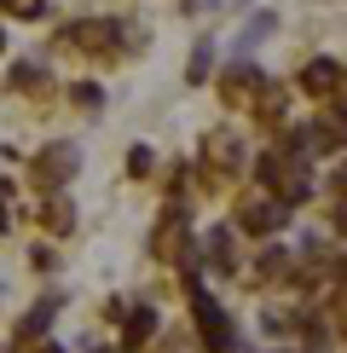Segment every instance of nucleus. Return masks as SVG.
I'll return each instance as SVG.
<instances>
[{"mask_svg":"<svg viewBox=\"0 0 347 353\" xmlns=\"http://www.w3.org/2000/svg\"><path fill=\"white\" fill-rule=\"evenodd\" d=\"M70 99H76L81 110H98V105H105V93H98L93 81H81V87H70Z\"/></svg>","mask_w":347,"mask_h":353,"instance_id":"6ab92c4d","label":"nucleus"},{"mask_svg":"<svg viewBox=\"0 0 347 353\" xmlns=\"http://www.w3.org/2000/svg\"><path fill=\"white\" fill-rule=\"evenodd\" d=\"M0 232H6V191H0Z\"/></svg>","mask_w":347,"mask_h":353,"instance_id":"393cba45","label":"nucleus"},{"mask_svg":"<svg viewBox=\"0 0 347 353\" xmlns=\"http://www.w3.org/2000/svg\"><path fill=\"white\" fill-rule=\"evenodd\" d=\"M0 6H6V12H23V18H35V12H41V0H0Z\"/></svg>","mask_w":347,"mask_h":353,"instance_id":"4be33fe9","label":"nucleus"},{"mask_svg":"<svg viewBox=\"0 0 347 353\" xmlns=\"http://www.w3.org/2000/svg\"><path fill=\"white\" fill-rule=\"evenodd\" d=\"M41 226H47L52 238H58V232H70V226H76V209H70L64 197H47V209H41Z\"/></svg>","mask_w":347,"mask_h":353,"instance_id":"dca6fc26","label":"nucleus"},{"mask_svg":"<svg viewBox=\"0 0 347 353\" xmlns=\"http://www.w3.org/2000/svg\"><path fill=\"white\" fill-rule=\"evenodd\" d=\"M12 87H41V70L35 64H18V70H12Z\"/></svg>","mask_w":347,"mask_h":353,"instance_id":"412c9836","label":"nucleus"},{"mask_svg":"<svg viewBox=\"0 0 347 353\" xmlns=\"http://www.w3.org/2000/svg\"><path fill=\"white\" fill-rule=\"evenodd\" d=\"M209 267H214V272H231V267H238V243H231V226H214V232H209Z\"/></svg>","mask_w":347,"mask_h":353,"instance_id":"ddd939ff","label":"nucleus"},{"mask_svg":"<svg viewBox=\"0 0 347 353\" xmlns=\"http://www.w3.org/2000/svg\"><path fill=\"white\" fill-rule=\"evenodd\" d=\"M249 110H255L266 128H278V122H284V87H278V81H260L255 99H249Z\"/></svg>","mask_w":347,"mask_h":353,"instance_id":"9b49d317","label":"nucleus"},{"mask_svg":"<svg viewBox=\"0 0 347 353\" xmlns=\"http://www.w3.org/2000/svg\"><path fill=\"white\" fill-rule=\"evenodd\" d=\"M272 29H278V12H255V18L243 23V35H238V52H255L260 41L272 35Z\"/></svg>","mask_w":347,"mask_h":353,"instance_id":"2eb2a0df","label":"nucleus"},{"mask_svg":"<svg viewBox=\"0 0 347 353\" xmlns=\"http://www.w3.org/2000/svg\"><path fill=\"white\" fill-rule=\"evenodd\" d=\"M0 47H6V29H0Z\"/></svg>","mask_w":347,"mask_h":353,"instance_id":"bb28decb","label":"nucleus"},{"mask_svg":"<svg viewBox=\"0 0 347 353\" xmlns=\"http://www.w3.org/2000/svg\"><path fill=\"white\" fill-rule=\"evenodd\" d=\"M127 174H134V180L151 174V145H134V151H127Z\"/></svg>","mask_w":347,"mask_h":353,"instance_id":"aec40b11","label":"nucleus"},{"mask_svg":"<svg viewBox=\"0 0 347 353\" xmlns=\"http://www.w3.org/2000/svg\"><path fill=\"white\" fill-rule=\"evenodd\" d=\"M255 261H260V267L249 272L255 284H272V278H289V255H284V249H266V255H255Z\"/></svg>","mask_w":347,"mask_h":353,"instance_id":"f3484780","label":"nucleus"},{"mask_svg":"<svg viewBox=\"0 0 347 353\" xmlns=\"http://www.w3.org/2000/svg\"><path fill=\"white\" fill-rule=\"evenodd\" d=\"M70 47L76 52H93V58H116L127 47V35H116V23H70Z\"/></svg>","mask_w":347,"mask_h":353,"instance_id":"20e7f679","label":"nucleus"},{"mask_svg":"<svg viewBox=\"0 0 347 353\" xmlns=\"http://www.w3.org/2000/svg\"><path fill=\"white\" fill-rule=\"evenodd\" d=\"M58 307H64L58 296H47V301H35V313H29L23 325H18V342H35V336H41V330H47L52 319H58Z\"/></svg>","mask_w":347,"mask_h":353,"instance_id":"4468645a","label":"nucleus"},{"mask_svg":"<svg viewBox=\"0 0 347 353\" xmlns=\"http://www.w3.org/2000/svg\"><path fill=\"white\" fill-rule=\"evenodd\" d=\"M260 81H266V76H260L255 64H231V70H226V81H220V99H226L231 110H249V99H255V87H260Z\"/></svg>","mask_w":347,"mask_h":353,"instance_id":"0eeeda50","label":"nucleus"},{"mask_svg":"<svg viewBox=\"0 0 347 353\" xmlns=\"http://www.w3.org/2000/svg\"><path fill=\"white\" fill-rule=\"evenodd\" d=\"M341 278H347V261H341Z\"/></svg>","mask_w":347,"mask_h":353,"instance_id":"cd10ccee","label":"nucleus"},{"mask_svg":"<svg viewBox=\"0 0 347 353\" xmlns=\"http://www.w3.org/2000/svg\"><path fill=\"white\" fill-rule=\"evenodd\" d=\"M76 163H81L76 145H47V151L35 157V185H47V191L70 185V180H76Z\"/></svg>","mask_w":347,"mask_h":353,"instance_id":"7ed1b4c3","label":"nucleus"},{"mask_svg":"<svg viewBox=\"0 0 347 353\" xmlns=\"http://www.w3.org/2000/svg\"><path fill=\"white\" fill-rule=\"evenodd\" d=\"M284 203H272V197H249V203H238V232H255V238H266V232H278L284 226Z\"/></svg>","mask_w":347,"mask_h":353,"instance_id":"39448f33","label":"nucleus"},{"mask_svg":"<svg viewBox=\"0 0 347 353\" xmlns=\"http://www.w3.org/2000/svg\"><path fill=\"white\" fill-rule=\"evenodd\" d=\"M330 220H336V232L347 238V197H336V209H330Z\"/></svg>","mask_w":347,"mask_h":353,"instance_id":"5701e85b","label":"nucleus"},{"mask_svg":"<svg viewBox=\"0 0 347 353\" xmlns=\"http://www.w3.org/2000/svg\"><path fill=\"white\" fill-rule=\"evenodd\" d=\"M156 336V313L151 307H134V313H122V347H145Z\"/></svg>","mask_w":347,"mask_h":353,"instance_id":"f8f14e48","label":"nucleus"},{"mask_svg":"<svg viewBox=\"0 0 347 353\" xmlns=\"http://www.w3.org/2000/svg\"><path fill=\"white\" fill-rule=\"evenodd\" d=\"M307 145H318V151H341V145H347V116H341V110L318 116L313 134H307Z\"/></svg>","mask_w":347,"mask_h":353,"instance_id":"1a4fd4ad","label":"nucleus"},{"mask_svg":"<svg viewBox=\"0 0 347 353\" xmlns=\"http://www.w3.org/2000/svg\"><path fill=\"white\" fill-rule=\"evenodd\" d=\"M202 157H209V168H220V174H238V163H243V145L226 134V128H214L209 139H202Z\"/></svg>","mask_w":347,"mask_h":353,"instance_id":"6e6552de","label":"nucleus"},{"mask_svg":"<svg viewBox=\"0 0 347 353\" xmlns=\"http://www.w3.org/2000/svg\"><path fill=\"white\" fill-rule=\"evenodd\" d=\"M231 6H243V0H231Z\"/></svg>","mask_w":347,"mask_h":353,"instance_id":"c85d7f7f","label":"nucleus"},{"mask_svg":"<svg viewBox=\"0 0 347 353\" xmlns=\"http://www.w3.org/2000/svg\"><path fill=\"white\" fill-rule=\"evenodd\" d=\"M35 353H64V347H52V342H47V347H35Z\"/></svg>","mask_w":347,"mask_h":353,"instance_id":"a878e982","label":"nucleus"},{"mask_svg":"<svg viewBox=\"0 0 347 353\" xmlns=\"http://www.w3.org/2000/svg\"><path fill=\"white\" fill-rule=\"evenodd\" d=\"M336 81H341V70L330 64V58H313V64L301 70V93H313V99H324V93H336Z\"/></svg>","mask_w":347,"mask_h":353,"instance_id":"9d476101","label":"nucleus"},{"mask_svg":"<svg viewBox=\"0 0 347 353\" xmlns=\"http://www.w3.org/2000/svg\"><path fill=\"white\" fill-rule=\"evenodd\" d=\"M209 64H214V47H209V41H197L191 64H185V81H209Z\"/></svg>","mask_w":347,"mask_h":353,"instance_id":"a211bd4d","label":"nucleus"},{"mask_svg":"<svg viewBox=\"0 0 347 353\" xmlns=\"http://www.w3.org/2000/svg\"><path fill=\"white\" fill-rule=\"evenodd\" d=\"M151 249H156V261H191V243H185V214H180V209L162 214V226H156Z\"/></svg>","mask_w":347,"mask_h":353,"instance_id":"423d86ee","label":"nucleus"},{"mask_svg":"<svg viewBox=\"0 0 347 353\" xmlns=\"http://www.w3.org/2000/svg\"><path fill=\"white\" fill-rule=\"evenodd\" d=\"M341 319H347V307H341Z\"/></svg>","mask_w":347,"mask_h":353,"instance_id":"c756f323","label":"nucleus"},{"mask_svg":"<svg viewBox=\"0 0 347 353\" xmlns=\"http://www.w3.org/2000/svg\"><path fill=\"white\" fill-rule=\"evenodd\" d=\"M330 185H336V191H341V197H347V163L336 168V180H330Z\"/></svg>","mask_w":347,"mask_h":353,"instance_id":"b1692460","label":"nucleus"},{"mask_svg":"<svg viewBox=\"0 0 347 353\" xmlns=\"http://www.w3.org/2000/svg\"><path fill=\"white\" fill-rule=\"evenodd\" d=\"M185 290H191V313H197V336H202V347L209 353H231V319H226V307L209 296V290L197 284V278H185Z\"/></svg>","mask_w":347,"mask_h":353,"instance_id":"f03ea898","label":"nucleus"},{"mask_svg":"<svg viewBox=\"0 0 347 353\" xmlns=\"http://www.w3.org/2000/svg\"><path fill=\"white\" fill-rule=\"evenodd\" d=\"M255 180L272 191V197L284 203V209H295V203H307L313 197V180H307V168L295 163V157H278V151H266L255 163Z\"/></svg>","mask_w":347,"mask_h":353,"instance_id":"f257e3e1","label":"nucleus"}]
</instances>
